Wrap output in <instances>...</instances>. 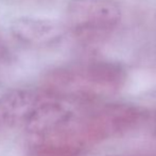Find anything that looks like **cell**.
<instances>
[{"label":"cell","mask_w":156,"mask_h":156,"mask_svg":"<svg viewBox=\"0 0 156 156\" xmlns=\"http://www.w3.org/2000/svg\"><path fill=\"white\" fill-rule=\"evenodd\" d=\"M142 115L126 103L82 104L47 93L25 129L39 154L76 156L134 129Z\"/></svg>","instance_id":"obj_1"},{"label":"cell","mask_w":156,"mask_h":156,"mask_svg":"<svg viewBox=\"0 0 156 156\" xmlns=\"http://www.w3.org/2000/svg\"><path fill=\"white\" fill-rule=\"evenodd\" d=\"M121 19V10L113 0H71L67 8L68 28L87 43L108 37Z\"/></svg>","instance_id":"obj_3"},{"label":"cell","mask_w":156,"mask_h":156,"mask_svg":"<svg viewBox=\"0 0 156 156\" xmlns=\"http://www.w3.org/2000/svg\"><path fill=\"white\" fill-rule=\"evenodd\" d=\"M13 36L21 43L32 46H45L58 41L64 34L60 23L48 18L20 17L11 26Z\"/></svg>","instance_id":"obj_5"},{"label":"cell","mask_w":156,"mask_h":156,"mask_svg":"<svg viewBox=\"0 0 156 156\" xmlns=\"http://www.w3.org/2000/svg\"><path fill=\"white\" fill-rule=\"evenodd\" d=\"M4 52H5V50H4V47L2 45V39L0 38V58L4 55Z\"/></svg>","instance_id":"obj_6"},{"label":"cell","mask_w":156,"mask_h":156,"mask_svg":"<svg viewBox=\"0 0 156 156\" xmlns=\"http://www.w3.org/2000/svg\"><path fill=\"white\" fill-rule=\"evenodd\" d=\"M126 73L113 62H90L62 67L48 76V93L82 104L101 103L123 87Z\"/></svg>","instance_id":"obj_2"},{"label":"cell","mask_w":156,"mask_h":156,"mask_svg":"<svg viewBox=\"0 0 156 156\" xmlns=\"http://www.w3.org/2000/svg\"><path fill=\"white\" fill-rule=\"evenodd\" d=\"M44 94L15 89L0 96V131L26 126Z\"/></svg>","instance_id":"obj_4"},{"label":"cell","mask_w":156,"mask_h":156,"mask_svg":"<svg viewBox=\"0 0 156 156\" xmlns=\"http://www.w3.org/2000/svg\"><path fill=\"white\" fill-rule=\"evenodd\" d=\"M113 156H122V155H113Z\"/></svg>","instance_id":"obj_7"}]
</instances>
